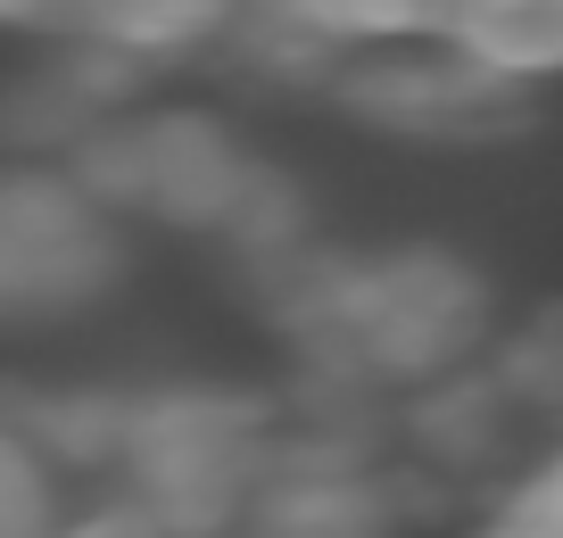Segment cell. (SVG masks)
Masks as SVG:
<instances>
[{
	"label": "cell",
	"mask_w": 563,
	"mask_h": 538,
	"mask_svg": "<svg viewBox=\"0 0 563 538\" xmlns=\"http://www.w3.org/2000/svg\"><path fill=\"white\" fill-rule=\"evenodd\" d=\"M473 42L497 58H563V0H473Z\"/></svg>",
	"instance_id": "1"
},
{
	"label": "cell",
	"mask_w": 563,
	"mask_h": 538,
	"mask_svg": "<svg viewBox=\"0 0 563 538\" xmlns=\"http://www.w3.org/2000/svg\"><path fill=\"white\" fill-rule=\"evenodd\" d=\"M489 538H563V472H547V481L530 488V497L514 505Z\"/></svg>",
	"instance_id": "2"
}]
</instances>
